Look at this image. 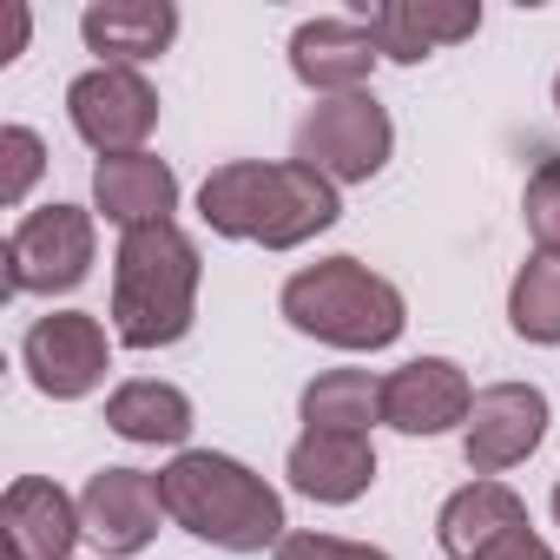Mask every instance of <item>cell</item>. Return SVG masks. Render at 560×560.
Masks as SVG:
<instances>
[{
	"instance_id": "27",
	"label": "cell",
	"mask_w": 560,
	"mask_h": 560,
	"mask_svg": "<svg viewBox=\"0 0 560 560\" xmlns=\"http://www.w3.org/2000/svg\"><path fill=\"white\" fill-rule=\"evenodd\" d=\"M553 521H560V488H553Z\"/></svg>"
},
{
	"instance_id": "28",
	"label": "cell",
	"mask_w": 560,
	"mask_h": 560,
	"mask_svg": "<svg viewBox=\"0 0 560 560\" xmlns=\"http://www.w3.org/2000/svg\"><path fill=\"white\" fill-rule=\"evenodd\" d=\"M553 106H560V73H553Z\"/></svg>"
},
{
	"instance_id": "18",
	"label": "cell",
	"mask_w": 560,
	"mask_h": 560,
	"mask_svg": "<svg viewBox=\"0 0 560 560\" xmlns=\"http://www.w3.org/2000/svg\"><path fill=\"white\" fill-rule=\"evenodd\" d=\"M508 527H527V501L508 488V481H468V488H455L448 501H442V514H435V540H442V553L448 560H475L481 547H494Z\"/></svg>"
},
{
	"instance_id": "26",
	"label": "cell",
	"mask_w": 560,
	"mask_h": 560,
	"mask_svg": "<svg viewBox=\"0 0 560 560\" xmlns=\"http://www.w3.org/2000/svg\"><path fill=\"white\" fill-rule=\"evenodd\" d=\"M21 47H27V8L8 14V60H21Z\"/></svg>"
},
{
	"instance_id": "3",
	"label": "cell",
	"mask_w": 560,
	"mask_h": 560,
	"mask_svg": "<svg viewBox=\"0 0 560 560\" xmlns=\"http://www.w3.org/2000/svg\"><path fill=\"white\" fill-rule=\"evenodd\" d=\"M198 237L178 224L126 231L113 257V337L126 350H172L198 317Z\"/></svg>"
},
{
	"instance_id": "15",
	"label": "cell",
	"mask_w": 560,
	"mask_h": 560,
	"mask_svg": "<svg viewBox=\"0 0 560 560\" xmlns=\"http://www.w3.org/2000/svg\"><path fill=\"white\" fill-rule=\"evenodd\" d=\"M93 211L106 224L126 231H152V224H172L178 211V172L152 152H126V159H100L93 165Z\"/></svg>"
},
{
	"instance_id": "5",
	"label": "cell",
	"mask_w": 560,
	"mask_h": 560,
	"mask_svg": "<svg viewBox=\"0 0 560 560\" xmlns=\"http://www.w3.org/2000/svg\"><path fill=\"white\" fill-rule=\"evenodd\" d=\"M396 152V126L389 106H376V93H343V100H317L311 119L298 126V165L324 172L330 185H370Z\"/></svg>"
},
{
	"instance_id": "1",
	"label": "cell",
	"mask_w": 560,
	"mask_h": 560,
	"mask_svg": "<svg viewBox=\"0 0 560 560\" xmlns=\"http://www.w3.org/2000/svg\"><path fill=\"white\" fill-rule=\"evenodd\" d=\"M198 218L218 237H237V244L298 250V244H311L317 231H330L343 218V198L324 172H311L298 159H231V165L205 172Z\"/></svg>"
},
{
	"instance_id": "17",
	"label": "cell",
	"mask_w": 560,
	"mask_h": 560,
	"mask_svg": "<svg viewBox=\"0 0 560 560\" xmlns=\"http://www.w3.org/2000/svg\"><path fill=\"white\" fill-rule=\"evenodd\" d=\"M370 34H376L383 60L416 67L435 47L475 40L481 34V8H475V0H462V8H448V0H383V8L370 14Z\"/></svg>"
},
{
	"instance_id": "13",
	"label": "cell",
	"mask_w": 560,
	"mask_h": 560,
	"mask_svg": "<svg viewBox=\"0 0 560 560\" xmlns=\"http://www.w3.org/2000/svg\"><path fill=\"white\" fill-rule=\"evenodd\" d=\"M376 60H383V47H376L370 21H337V14H324V21H304V27L291 34V73H298L311 93H324V100L363 93L370 73H376Z\"/></svg>"
},
{
	"instance_id": "25",
	"label": "cell",
	"mask_w": 560,
	"mask_h": 560,
	"mask_svg": "<svg viewBox=\"0 0 560 560\" xmlns=\"http://www.w3.org/2000/svg\"><path fill=\"white\" fill-rule=\"evenodd\" d=\"M475 560H560V553H553V547L534 534V521H527V527H508V534H501L494 547H481Z\"/></svg>"
},
{
	"instance_id": "7",
	"label": "cell",
	"mask_w": 560,
	"mask_h": 560,
	"mask_svg": "<svg viewBox=\"0 0 560 560\" xmlns=\"http://www.w3.org/2000/svg\"><path fill=\"white\" fill-rule=\"evenodd\" d=\"M67 119L100 159H126V152H145L159 126V93L139 67H86L67 86Z\"/></svg>"
},
{
	"instance_id": "9",
	"label": "cell",
	"mask_w": 560,
	"mask_h": 560,
	"mask_svg": "<svg viewBox=\"0 0 560 560\" xmlns=\"http://www.w3.org/2000/svg\"><path fill=\"white\" fill-rule=\"evenodd\" d=\"M21 363H27V376H34L40 396L80 402V396H93V389L106 383L113 343H106V324H100V317H86V311H54V317H40V324L27 330Z\"/></svg>"
},
{
	"instance_id": "24",
	"label": "cell",
	"mask_w": 560,
	"mask_h": 560,
	"mask_svg": "<svg viewBox=\"0 0 560 560\" xmlns=\"http://www.w3.org/2000/svg\"><path fill=\"white\" fill-rule=\"evenodd\" d=\"M277 560H389V553L363 540H337V534H284Z\"/></svg>"
},
{
	"instance_id": "10",
	"label": "cell",
	"mask_w": 560,
	"mask_h": 560,
	"mask_svg": "<svg viewBox=\"0 0 560 560\" xmlns=\"http://www.w3.org/2000/svg\"><path fill=\"white\" fill-rule=\"evenodd\" d=\"M80 521H86V540L106 560H132L139 547H152L159 521H172V514H165L159 475H145V468H100L80 488Z\"/></svg>"
},
{
	"instance_id": "20",
	"label": "cell",
	"mask_w": 560,
	"mask_h": 560,
	"mask_svg": "<svg viewBox=\"0 0 560 560\" xmlns=\"http://www.w3.org/2000/svg\"><path fill=\"white\" fill-rule=\"evenodd\" d=\"M304 429H337V435H370L383 422V376L370 370H324L304 389Z\"/></svg>"
},
{
	"instance_id": "2",
	"label": "cell",
	"mask_w": 560,
	"mask_h": 560,
	"mask_svg": "<svg viewBox=\"0 0 560 560\" xmlns=\"http://www.w3.org/2000/svg\"><path fill=\"white\" fill-rule=\"evenodd\" d=\"M159 494H165V514L224 547V553H264V547H284V494H277L257 468H244L237 455H218V448H178L165 468H159Z\"/></svg>"
},
{
	"instance_id": "19",
	"label": "cell",
	"mask_w": 560,
	"mask_h": 560,
	"mask_svg": "<svg viewBox=\"0 0 560 560\" xmlns=\"http://www.w3.org/2000/svg\"><path fill=\"white\" fill-rule=\"evenodd\" d=\"M106 429L139 448H178L191 435V396L159 376H132L106 396Z\"/></svg>"
},
{
	"instance_id": "22",
	"label": "cell",
	"mask_w": 560,
	"mask_h": 560,
	"mask_svg": "<svg viewBox=\"0 0 560 560\" xmlns=\"http://www.w3.org/2000/svg\"><path fill=\"white\" fill-rule=\"evenodd\" d=\"M40 172H47L40 132L34 126H0V205H27Z\"/></svg>"
},
{
	"instance_id": "16",
	"label": "cell",
	"mask_w": 560,
	"mask_h": 560,
	"mask_svg": "<svg viewBox=\"0 0 560 560\" xmlns=\"http://www.w3.org/2000/svg\"><path fill=\"white\" fill-rule=\"evenodd\" d=\"M80 34L100 67H145L178 40V8L172 0H93L80 14Z\"/></svg>"
},
{
	"instance_id": "23",
	"label": "cell",
	"mask_w": 560,
	"mask_h": 560,
	"mask_svg": "<svg viewBox=\"0 0 560 560\" xmlns=\"http://www.w3.org/2000/svg\"><path fill=\"white\" fill-rule=\"evenodd\" d=\"M521 218H527V237L540 250L560 257V159H540L527 172V191H521Z\"/></svg>"
},
{
	"instance_id": "4",
	"label": "cell",
	"mask_w": 560,
	"mask_h": 560,
	"mask_svg": "<svg viewBox=\"0 0 560 560\" xmlns=\"http://www.w3.org/2000/svg\"><path fill=\"white\" fill-rule=\"evenodd\" d=\"M284 324L298 337H317L330 350H389L409 330V304L389 277H376L363 257H317L291 270L284 298H277Z\"/></svg>"
},
{
	"instance_id": "21",
	"label": "cell",
	"mask_w": 560,
	"mask_h": 560,
	"mask_svg": "<svg viewBox=\"0 0 560 560\" xmlns=\"http://www.w3.org/2000/svg\"><path fill=\"white\" fill-rule=\"evenodd\" d=\"M508 330L521 343H540V350L560 343V257L553 250H534L514 270V284H508Z\"/></svg>"
},
{
	"instance_id": "12",
	"label": "cell",
	"mask_w": 560,
	"mask_h": 560,
	"mask_svg": "<svg viewBox=\"0 0 560 560\" xmlns=\"http://www.w3.org/2000/svg\"><path fill=\"white\" fill-rule=\"evenodd\" d=\"M475 409V383L448 357H416L383 376V422L402 435H448Z\"/></svg>"
},
{
	"instance_id": "11",
	"label": "cell",
	"mask_w": 560,
	"mask_h": 560,
	"mask_svg": "<svg viewBox=\"0 0 560 560\" xmlns=\"http://www.w3.org/2000/svg\"><path fill=\"white\" fill-rule=\"evenodd\" d=\"M86 540L80 501L47 481V475H21L0 494V560H73V547Z\"/></svg>"
},
{
	"instance_id": "6",
	"label": "cell",
	"mask_w": 560,
	"mask_h": 560,
	"mask_svg": "<svg viewBox=\"0 0 560 560\" xmlns=\"http://www.w3.org/2000/svg\"><path fill=\"white\" fill-rule=\"evenodd\" d=\"M93 270V211L40 205L8 231V291L14 298H67Z\"/></svg>"
},
{
	"instance_id": "14",
	"label": "cell",
	"mask_w": 560,
	"mask_h": 560,
	"mask_svg": "<svg viewBox=\"0 0 560 560\" xmlns=\"http://www.w3.org/2000/svg\"><path fill=\"white\" fill-rule=\"evenodd\" d=\"M284 475L304 501L324 508H350L376 488V448L370 435H337V429H304L284 455Z\"/></svg>"
},
{
	"instance_id": "8",
	"label": "cell",
	"mask_w": 560,
	"mask_h": 560,
	"mask_svg": "<svg viewBox=\"0 0 560 560\" xmlns=\"http://www.w3.org/2000/svg\"><path fill=\"white\" fill-rule=\"evenodd\" d=\"M547 422H553L547 389H534V383H488V389H475V409L462 422V462L481 481H494V475L521 468L547 442Z\"/></svg>"
}]
</instances>
